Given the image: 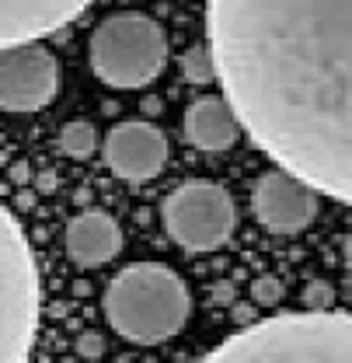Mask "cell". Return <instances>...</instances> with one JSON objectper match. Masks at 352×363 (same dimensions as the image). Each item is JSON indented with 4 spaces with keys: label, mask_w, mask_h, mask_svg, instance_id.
Returning <instances> with one entry per match:
<instances>
[{
    "label": "cell",
    "mask_w": 352,
    "mask_h": 363,
    "mask_svg": "<svg viewBox=\"0 0 352 363\" xmlns=\"http://www.w3.org/2000/svg\"><path fill=\"white\" fill-rule=\"evenodd\" d=\"M206 25L244 133L352 206V0H210Z\"/></svg>",
    "instance_id": "cell-1"
},
{
    "label": "cell",
    "mask_w": 352,
    "mask_h": 363,
    "mask_svg": "<svg viewBox=\"0 0 352 363\" xmlns=\"http://www.w3.org/2000/svg\"><path fill=\"white\" fill-rule=\"evenodd\" d=\"M206 360L234 363H352V315L307 308L297 315L262 318L220 342Z\"/></svg>",
    "instance_id": "cell-2"
},
{
    "label": "cell",
    "mask_w": 352,
    "mask_h": 363,
    "mask_svg": "<svg viewBox=\"0 0 352 363\" xmlns=\"http://www.w3.org/2000/svg\"><path fill=\"white\" fill-rule=\"evenodd\" d=\"M105 318L132 346H161L185 328L192 294L164 262H132L105 286Z\"/></svg>",
    "instance_id": "cell-3"
},
{
    "label": "cell",
    "mask_w": 352,
    "mask_h": 363,
    "mask_svg": "<svg viewBox=\"0 0 352 363\" xmlns=\"http://www.w3.org/2000/svg\"><path fill=\"white\" fill-rule=\"evenodd\" d=\"M42 318V283L32 245L14 213L0 203V363L32 357Z\"/></svg>",
    "instance_id": "cell-4"
},
{
    "label": "cell",
    "mask_w": 352,
    "mask_h": 363,
    "mask_svg": "<svg viewBox=\"0 0 352 363\" xmlns=\"http://www.w3.org/2000/svg\"><path fill=\"white\" fill-rule=\"evenodd\" d=\"M88 56L91 70L101 84L132 91L161 77L168 63V35L150 14L119 11L94 28Z\"/></svg>",
    "instance_id": "cell-5"
},
{
    "label": "cell",
    "mask_w": 352,
    "mask_h": 363,
    "mask_svg": "<svg viewBox=\"0 0 352 363\" xmlns=\"http://www.w3.org/2000/svg\"><path fill=\"white\" fill-rule=\"evenodd\" d=\"M168 238L185 252H217L237 227V206L217 182H185L161 203Z\"/></svg>",
    "instance_id": "cell-6"
},
{
    "label": "cell",
    "mask_w": 352,
    "mask_h": 363,
    "mask_svg": "<svg viewBox=\"0 0 352 363\" xmlns=\"http://www.w3.org/2000/svg\"><path fill=\"white\" fill-rule=\"evenodd\" d=\"M59 91L56 56L35 43H18L0 49V108L7 112H39Z\"/></svg>",
    "instance_id": "cell-7"
},
{
    "label": "cell",
    "mask_w": 352,
    "mask_h": 363,
    "mask_svg": "<svg viewBox=\"0 0 352 363\" xmlns=\"http://www.w3.org/2000/svg\"><path fill=\"white\" fill-rule=\"evenodd\" d=\"M317 189L300 175L279 168L251 185V210L268 234H300L317 217Z\"/></svg>",
    "instance_id": "cell-8"
},
{
    "label": "cell",
    "mask_w": 352,
    "mask_h": 363,
    "mask_svg": "<svg viewBox=\"0 0 352 363\" xmlns=\"http://www.w3.org/2000/svg\"><path fill=\"white\" fill-rule=\"evenodd\" d=\"M105 164L115 179L126 182H150L168 164V136L154 123L132 119L119 123L105 136Z\"/></svg>",
    "instance_id": "cell-9"
},
{
    "label": "cell",
    "mask_w": 352,
    "mask_h": 363,
    "mask_svg": "<svg viewBox=\"0 0 352 363\" xmlns=\"http://www.w3.org/2000/svg\"><path fill=\"white\" fill-rule=\"evenodd\" d=\"M91 0H0V49L35 43L88 11Z\"/></svg>",
    "instance_id": "cell-10"
},
{
    "label": "cell",
    "mask_w": 352,
    "mask_h": 363,
    "mask_svg": "<svg viewBox=\"0 0 352 363\" xmlns=\"http://www.w3.org/2000/svg\"><path fill=\"white\" fill-rule=\"evenodd\" d=\"M63 248H67L74 266L98 269V266L112 262L123 252V227L115 224V217L105 213V210H84L81 217H74L67 224Z\"/></svg>",
    "instance_id": "cell-11"
},
{
    "label": "cell",
    "mask_w": 352,
    "mask_h": 363,
    "mask_svg": "<svg viewBox=\"0 0 352 363\" xmlns=\"http://www.w3.org/2000/svg\"><path fill=\"white\" fill-rule=\"evenodd\" d=\"M241 130L244 126H241L234 105L227 101V94H203L185 112V140L195 150H206V154L230 150L237 143Z\"/></svg>",
    "instance_id": "cell-12"
},
{
    "label": "cell",
    "mask_w": 352,
    "mask_h": 363,
    "mask_svg": "<svg viewBox=\"0 0 352 363\" xmlns=\"http://www.w3.org/2000/svg\"><path fill=\"white\" fill-rule=\"evenodd\" d=\"M94 147H98V133L84 119H74L59 130V150L67 157H88V154H94Z\"/></svg>",
    "instance_id": "cell-13"
},
{
    "label": "cell",
    "mask_w": 352,
    "mask_h": 363,
    "mask_svg": "<svg viewBox=\"0 0 352 363\" xmlns=\"http://www.w3.org/2000/svg\"><path fill=\"white\" fill-rule=\"evenodd\" d=\"M181 70L192 84H203L210 77H217V63H213V49L206 45H188L185 56H181Z\"/></svg>",
    "instance_id": "cell-14"
},
{
    "label": "cell",
    "mask_w": 352,
    "mask_h": 363,
    "mask_svg": "<svg viewBox=\"0 0 352 363\" xmlns=\"http://www.w3.org/2000/svg\"><path fill=\"white\" fill-rule=\"evenodd\" d=\"M251 297H255L262 308H272V304L283 301V283H279L276 276H262V279L251 283Z\"/></svg>",
    "instance_id": "cell-15"
},
{
    "label": "cell",
    "mask_w": 352,
    "mask_h": 363,
    "mask_svg": "<svg viewBox=\"0 0 352 363\" xmlns=\"http://www.w3.org/2000/svg\"><path fill=\"white\" fill-rule=\"evenodd\" d=\"M335 304V290L324 279H310L304 290V308H331Z\"/></svg>",
    "instance_id": "cell-16"
},
{
    "label": "cell",
    "mask_w": 352,
    "mask_h": 363,
    "mask_svg": "<svg viewBox=\"0 0 352 363\" xmlns=\"http://www.w3.org/2000/svg\"><path fill=\"white\" fill-rule=\"evenodd\" d=\"M77 353H81V357H101V353H105V339H101L98 332H81Z\"/></svg>",
    "instance_id": "cell-17"
},
{
    "label": "cell",
    "mask_w": 352,
    "mask_h": 363,
    "mask_svg": "<svg viewBox=\"0 0 352 363\" xmlns=\"http://www.w3.org/2000/svg\"><path fill=\"white\" fill-rule=\"evenodd\" d=\"M346 269H349V276H352V234L346 238Z\"/></svg>",
    "instance_id": "cell-18"
}]
</instances>
